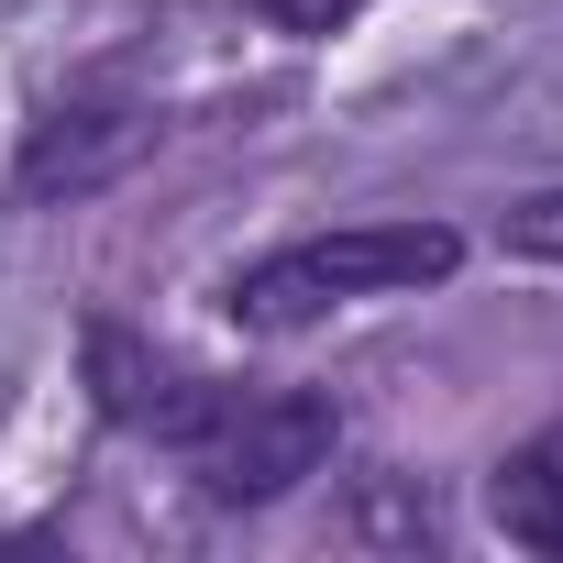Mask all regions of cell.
<instances>
[{"label": "cell", "instance_id": "1", "mask_svg": "<svg viewBox=\"0 0 563 563\" xmlns=\"http://www.w3.org/2000/svg\"><path fill=\"white\" fill-rule=\"evenodd\" d=\"M464 265V232L453 221H354V232H310L288 254H265L232 276V321L243 332H299L343 299H398V288H442Z\"/></svg>", "mask_w": 563, "mask_h": 563}, {"label": "cell", "instance_id": "2", "mask_svg": "<svg viewBox=\"0 0 563 563\" xmlns=\"http://www.w3.org/2000/svg\"><path fill=\"white\" fill-rule=\"evenodd\" d=\"M177 453L199 464L210 497L254 508V497H288L299 475H321V453H332V409H321V398H254V387H221V409H210Z\"/></svg>", "mask_w": 563, "mask_h": 563}, {"label": "cell", "instance_id": "3", "mask_svg": "<svg viewBox=\"0 0 563 563\" xmlns=\"http://www.w3.org/2000/svg\"><path fill=\"white\" fill-rule=\"evenodd\" d=\"M144 144H155L144 111H56V122L23 144L12 188H23V199H89V188H111Z\"/></svg>", "mask_w": 563, "mask_h": 563}, {"label": "cell", "instance_id": "4", "mask_svg": "<svg viewBox=\"0 0 563 563\" xmlns=\"http://www.w3.org/2000/svg\"><path fill=\"white\" fill-rule=\"evenodd\" d=\"M89 376H100V409H111L122 431H155V442H188V431L221 409L210 376H177V365L144 354L133 332H89Z\"/></svg>", "mask_w": 563, "mask_h": 563}, {"label": "cell", "instance_id": "5", "mask_svg": "<svg viewBox=\"0 0 563 563\" xmlns=\"http://www.w3.org/2000/svg\"><path fill=\"white\" fill-rule=\"evenodd\" d=\"M486 508H497V530H508L519 552H552V563H563V431L519 442V453L497 464Z\"/></svg>", "mask_w": 563, "mask_h": 563}, {"label": "cell", "instance_id": "6", "mask_svg": "<svg viewBox=\"0 0 563 563\" xmlns=\"http://www.w3.org/2000/svg\"><path fill=\"white\" fill-rule=\"evenodd\" d=\"M508 243H519V254H541V265H563V188L519 199V210H508Z\"/></svg>", "mask_w": 563, "mask_h": 563}, {"label": "cell", "instance_id": "7", "mask_svg": "<svg viewBox=\"0 0 563 563\" xmlns=\"http://www.w3.org/2000/svg\"><path fill=\"white\" fill-rule=\"evenodd\" d=\"M254 12L276 23V34H332V23H354L365 0H254Z\"/></svg>", "mask_w": 563, "mask_h": 563}]
</instances>
